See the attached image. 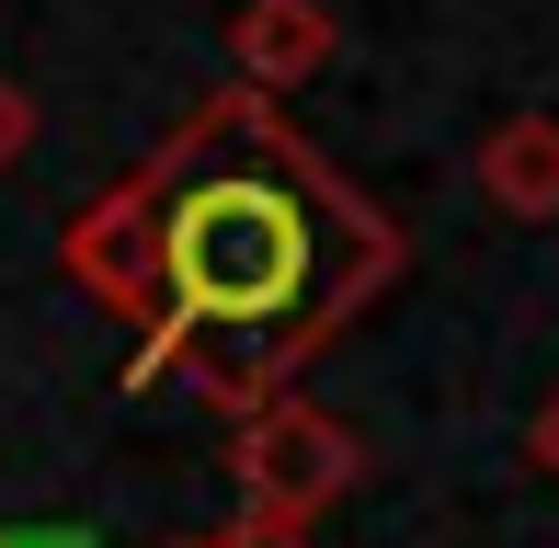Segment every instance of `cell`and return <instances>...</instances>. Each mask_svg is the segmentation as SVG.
<instances>
[{"label":"cell","mask_w":559,"mask_h":548,"mask_svg":"<svg viewBox=\"0 0 559 548\" xmlns=\"http://www.w3.org/2000/svg\"><path fill=\"white\" fill-rule=\"evenodd\" d=\"M228 468H240V503L263 514H332L354 480H366V434L343 412H320L309 389H274V401L228 412Z\"/></svg>","instance_id":"7a4b0ae2"},{"label":"cell","mask_w":559,"mask_h":548,"mask_svg":"<svg viewBox=\"0 0 559 548\" xmlns=\"http://www.w3.org/2000/svg\"><path fill=\"white\" fill-rule=\"evenodd\" d=\"M171 548H217V537H171Z\"/></svg>","instance_id":"9c48e42d"},{"label":"cell","mask_w":559,"mask_h":548,"mask_svg":"<svg viewBox=\"0 0 559 548\" xmlns=\"http://www.w3.org/2000/svg\"><path fill=\"white\" fill-rule=\"evenodd\" d=\"M468 183H479V206H491V217L548 229V217H559V115H548V104L491 115L479 148H468Z\"/></svg>","instance_id":"277c9868"},{"label":"cell","mask_w":559,"mask_h":548,"mask_svg":"<svg viewBox=\"0 0 559 548\" xmlns=\"http://www.w3.org/2000/svg\"><path fill=\"white\" fill-rule=\"evenodd\" d=\"M400 217L240 81L58 229V274L138 332V389H194L206 412L297 389L309 355L400 286Z\"/></svg>","instance_id":"6da1fadb"},{"label":"cell","mask_w":559,"mask_h":548,"mask_svg":"<svg viewBox=\"0 0 559 548\" xmlns=\"http://www.w3.org/2000/svg\"><path fill=\"white\" fill-rule=\"evenodd\" d=\"M332 58H343V23L320 12V0H240V12H228V81L263 92V104L309 92Z\"/></svg>","instance_id":"3957f363"},{"label":"cell","mask_w":559,"mask_h":548,"mask_svg":"<svg viewBox=\"0 0 559 548\" xmlns=\"http://www.w3.org/2000/svg\"><path fill=\"white\" fill-rule=\"evenodd\" d=\"M320 526L309 514H263V503H240V526H217V548H309Z\"/></svg>","instance_id":"5b68a950"},{"label":"cell","mask_w":559,"mask_h":548,"mask_svg":"<svg viewBox=\"0 0 559 548\" xmlns=\"http://www.w3.org/2000/svg\"><path fill=\"white\" fill-rule=\"evenodd\" d=\"M0 548H92V537H69V526H0Z\"/></svg>","instance_id":"ba28073f"},{"label":"cell","mask_w":559,"mask_h":548,"mask_svg":"<svg viewBox=\"0 0 559 548\" xmlns=\"http://www.w3.org/2000/svg\"><path fill=\"white\" fill-rule=\"evenodd\" d=\"M525 457H537V468H548V491H559V389L537 401V422H525Z\"/></svg>","instance_id":"52a82bcc"},{"label":"cell","mask_w":559,"mask_h":548,"mask_svg":"<svg viewBox=\"0 0 559 548\" xmlns=\"http://www.w3.org/2000/svg\"><path fill=\"white\" fill-rule=\"evenodd\" d=\"M23 148H35V92H23L12 69H0V171H12Z\"/></svg>","instance_id":"8992f818"}]
</instances>
